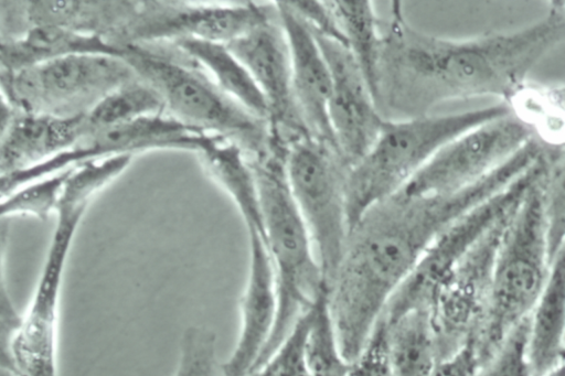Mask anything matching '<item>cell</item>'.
Here are the masks:
<instances>
[{"label":"cell","mask_w":565,"mask_h":376,"mask_svg":"<svg viewBox=\"0 0 565 376\" xmlns=\"http://www.w3.org/2000/svg\"><path fill=\"white\" fill-rule=\"evenodd\" d=\"M384 322L394 376H430L440 357L429 309H414Z\"/></svg>","instance_id":"24"},{"label":"cell","mask_w":565,"mask_h":376,"mask_svg":"<svg viewBox=\"0 0 565 376\" xmlns=\"http://www.w3.org/2000/svg\"><path fill=\"white\" fill-rule=\"evenodd\" d=\"M88 135L86 115L60 118L14 108L0 140V173L44 162L76 147Z\"/></svg>","instance_id":"18"},{"label":"cell","mask_w":565,"mask_h":376,"mask_svg":"<svg viewBox=\"0 0 565 376\" xmlns=\"http://www.w3.org/2000/svg\"><path fill=\"white\" fill-rule=\"evenodd\" d=\"M546 160L545 152L508 187L478 204L445 228L390 298L381 315L383 320L388 322L407 311L428 309L435 292L461 258L487 232L516 207Z\"/></svg>","instance_id":"10"},{"label":"cell","mask_w":565,"mask_h":376,"mask_svg":"<svg viewBox=\"0 0 565 376\" xmlns=\"http://www.w3.org/2000/svg\"><path fill=\"white\" fill-rule=\"evenodd\" d=\"M305 353L311 376H347L349 363L341 353L334 331L328 288L310 308Z\"/></svg>","instance_id":"27"},{"label":"cell","mask_w":565,"mask_h":376,"mask_svg":"<svg viewBox=\"0 0 565 376\" xmlns=\"http://www.w3.org/2000/svg\"><path fill=\"white\" fill-rule=\"evenodd\" d=\"M544 376H564V364L547 372Z\"/></svg>","instance_id":"38"},{"label":"cell","mask_w":565,"mask_h":376,"mask_svg":"<svg viewBox=\"0 0 565 376\" xmlns=\"http://www.w3.org/2000/svg\"><path fill=\"white\" fill-rule=\"evenodd\" d=\"M551 150L502 233L492 272L486 318L472 339L481 365L534 308L552 267L544 218V182Z\"/></svg>","instance_id":"3"},{"label":"cell","mask_w":565,"mask_h":376,"mask_svg":"<svg viewBox=\"0 0 565 376\" xmlns=\"http://www.w3.org/2000/svg\"><path fill=\"white\" fill-rule=\"evenodd\" d=\"M513 211L470 248L431 299L428 309L440 361L457 352L481 327L488 310L498 246Z\"/></svg>","instance_id":"12"},{"label":"cell","mask_w":565,"mask_h":376,"mask_svg":"<svg viewBox=\"0 0 565 376\" xmlns=\"http://www.w3.org/2000/svg\"><path fill=\"white\" fill-rule=\"evenodd\" d=\"M285 168L328 288L349 236L345 197L349 168L332 148L312 138L294 140Z\"/></svg>","instance_id":"8"},{"label":"cell","mask_w":565,"mask_h":376,"mask_svg":"<svg viewBox=\"0 0 565 376\" xmlns=\"http://www.w3.org/2000/svg\"><path fill=\"white\" fill-rule=\"evenodd\" d=\"M19 326L20 323L0 319V370L18 374L13 355V341Z\"/></svg>","instance_id":"35"},{"label":"cell","mask_w":565,"mask_h":376,"mask_svg":"<svg viewBox=\"0 0 565 376\" xmlns=\"http://www.w3.org/2000/svg\"><path fill=\"white\" fill-rule=\"evenodd\" d=\"M4 44H6V41L2 37L1 33H0V56H1V53L4 49ZM8 76V73L6 72V69L3 68L2 64H1V60H0V84L2 82H4V79L7 78Z\"/></svg>","instance_id":"37"},{"label":"cell","mask_w":565,"mask_h":376,"mask_svg":"<svg viewBox=\"0 0 565 376\" xmlns=\"http://www.w3.org/2000/svg\"><path fill=\"white\" fill-rule=\"evenodd\" d=\"M124 61L154 88L174 119L235 141L265 155L266 126L204 75L147 49L127 43Z\"/></svg>","instance_id":"7"},{"label":"cell","mask_w":565,"mask_h":376,"mask_svg":"<svg viewBox=\"0 0 565 376\" xmlns=\"http://www.w3.org/2000/svg\"><path fill=\"white\" fill-rule=\"evenodd\" d=\"M195 152L207 173L233 200L247 230H257L264 238L255 175L242 147L228 138L206 132Z\"/></svg>","instance_id":"22"},{"label":"cell","mask_w":565,"mask_h":376,"mask_svg":"<svg viewBox=\"0 0 565 376\" xmlns=\"http://www.w3.org/2000/svg\"><path fill=\"white\" fill-rule=\"evenodd\" d=\"M216 334L203 325L188 326L181 336L173 376H225L217 357Z\"/></svg>","instance_id":"29"},{"label":"cell","mask_w":565,"mask_h":376,"mask_svg":"<svg viewBox=\"0 0 565 376\" xmlns=\"http://www.w3.org/2000/svg\"><path fill=\"white\" fill-rule=\"evenodd\" d=\"M159 93L143 80H131L100 99L87 114L89 133L139 117L162 114Z\"/></svg>","instance_id":"26"},{"label":"cell","mask_w":565,"mask_h":376,"mask_svg":"<svg viewBox=\"0 0 565 376\" xmlns=\"http://www.w3.org/2000/svg\"><path fill=\"white\" fill-rule=\"evenodd\" d=\"M74 54H102L124 58L122 47L98 34H86L57 25H36L7 41L0 60L12 75L32 65Z\"/></svg>","instance_id":"21"},{"label":"cell","mask_w":565,"mask_h":376,"mask_svg":"<svg viewBox=\"0 0 565 376\" xmlns=\"http://www.w3.org/2000/svg\"><path fill=\"white\" fill-rule=\"evenodd\" d=\"M565 249L553 260L547 282L527 318L526 347L534 376L564 364Z\"/></svg>","instance_id":"20"},{"label":"cell","mask_w":565,"mask_h":376,"mask_svg":"<svg viewBox=\"0 0 565 376\" xmlns=\"http://www.w3.org/2000/svg\"><path fill=\"white\" fill-rule=\"evenodd\" d=\"M291 9L307 23L310 30L321 36L333 40L348 49L334 12L328 2L287 1Z\"/></svg>","instance_id":"33"},{"label":"cell","mask_w":565,"mask_h":376,"mask_svg":"<svg viewBox=\"0 0 565 376\" xmlns=\"http://www.w3.org/2000/svg\"><path fill=\"white\" fill-rule=\"evenodd\" d=\"M313 35L332 78L328 104L330 127L340 158L350 169L374 144L385 118L377 110L366 79L349 49Z\"/></svg>","instance_id":"13"},{"label":"cell","mask_w":565,"mask_h":376,"mask_svg":"<svg viewBox=\"0 0 565 376\" xmlns=\"http://www.w3.org/2000/svg\"><path fill=\"white\" fill-rule=\"evenodd\" d=\"M510 114V105L501 103L456 114L385 119L374 144L347 173L349 232L366 210L399 191L444 144Z\"/></svg>","instance_id":"5"},{"label":"cell","mask_w":565,"mask_h":376,"mask_svg":"<svg viewBox=\"0 0 565 376\" xmlns=\"http://www.w3.org/2000/svg\"><path fill=\"white\" fill-rule=\"evenodd\" d=\"M527 318L504 337L477 376H534L526 347Z\"/></svg>","instance_id":"31"},{"label":"cell","mask_w":565,"mask_h":376,"mask_svg":"<svg viewBox=\"0 0 565 376\" xmlns=\"http://www.w3.org/2000/svg\"><path fill=\"white\" fill-rule=\"evenodd\" d=\"M249 266L239 300L241 327L230 357L222 363L225 376H247L266 347L278 311L274 267L262 235L247 230Z\"/></svg>","instance_id":"16"},{"label":"cell","mask_w":565,"mask_h":376,"mask_svg":"<svg viewBox=\"0 0 565 376\" xmlns=\"http://www.w3.org/2000/svg\"><path fill=\"white\" fill-rule=\"evenodd\" d=\"M347 376H394L382 318L359 355L349 363Z\"/></svg>","instance_id":"32"},{"label":"cell","mask_w":565,"mask_h":376,"mask_svg":"<svg viewBox=\"0 0 565 376\" xmlns=\"http://www.w3.org/2000/svg\"><path fill=\"white\" fill-rule=\"evenodd\" d=\"M9 229L10 218H0V319L21 323L22 315L18 313L14 307L6 279V254Z\"/></svg>","instance_id":"34"},{"label":"cell","mask_w":565,"mask_h":376,"mask_svg":"<svg viewBox=\"0 0 565 376\" xmlns=\"http://www.w3.org/2000/svg\"><path fill=\"white\" fill-rule=\"evenodd\" d=\"M13 114L14 107L0 87V140L7 131Z\"/></svg>","instance_id":"36"},{"label":"cell","mask_w":565,"mask_h":376,"mask_svg":"<svg viewBox=\"0 0 565 376\" xmlns=\"http://www.w3.org/2000/svg\"><path fill=\"white\" fill-rule=\"evenodd\" d=\"M531 139L502 165L451 193L409 195L401 190L372 205L349 232L328 284V304L343 357L361 352L390 298L433 240L461 215L501 192L545 152Z\"/></svg>","instance_id":"1"},{"label":"cell","mask_w":565,"mask_h":376,"mask_svg":"<svg viewBox=\"0 0 565 376\" xmlns=\"http://www.w3.org/2000/svg\"><path fill=\"white\" fill-rule=\"evenodd\" d=\"M206 132L185 125L171 116L149 115L98 129L81 144L90 159L130 154L148 149H182L196 151Z\"/></svg>","instance_id":"19"},{"label":"cell","mask_w":565,"mask_h":376,"mask_svg":"<svg viewBox=\"0 0 565 376\" xmlns=\"http://www.w3.org/2000/svg\"><path fill=\"white\" fill-rule=\"evenodd\" d=\"M534 137L533 128L512 114L484 122L444 144L401 191L418 195L461 190L502 165Z\"/></svg>","instance_id":"11"},{"label":"cell","mask_w":565,"mask_h":376,"mask_svg":"<svg viewBox=\"0 0 565 376\" xmlns=\"http://www.w3.org/2000/svg\"><path fill=\"white\" fill-rule=\"evenodd\" d=\"M309 312L298 319L269 358L247 376H311L305 353Z\"/></svg>","instance_id":"30"},{"label":"cell","mask_w":565,"mask_h":376,"mask_svg":"<svg viewBox=\"0 0 565 376\" xmlns=\"http://www.w3.org/2000/svg\"><path fill=\"white\" fill-rule=\"evenodd\" d=\"M178 49L205 67L216 87L252 115L268 119L267 101L239 60L223 43L193 37L172 40Z\"/></svg>","instance_id":"23"},{"label":"cell","mask_w":565,"mask_h":376,"mask_svg":"<svg viewBox=\"0 0 565 376\" xmlns=\"http://www.w3.org/2000/svg\"><path fill=\"white\" fill-rule=\"evenodd\" d=\"M262 7H190L168 8L146 14L129 29L138 40L193 37L226 44L268 20Z\"/></svg>","instance_id":"17"},{"label":"cell","mask_w":565,"mask_h":376,"mask_svg":"<svg viewBox=\"0 0 565 376\" xmlns=\"http://www.w3.org/2000/svg\"><path fill=\"white\" fill-rule=\"evenodd\" d=\"M0 376H19V375L13 372L0 370Z\"/></svg>","instance_id":"39"},{"label":"cell","mask_w":565,"mask_h":376,"mask_svg":"<svg viewBox=\"0 0 565 376\" xmlns=\"http://www.w3.org/2000/svg\"><path fill=\"white\" fill-rule=\"evenodd\" d=\"M73 166L22 186L1 198L0 218L31 215L42 221L47 219L51 213H55L63 184Z\"/></svg>","instance_id":"28"},{"label":"cell","mask_w":565,"mask_h":376,"mask_svg":"<svg viewBox=\"0 0 565 376\" xmlns=\"http://www.w3.org/2000/svg\"><path fill=\"white\" fill-rule=\"evenodd\" d=\"M106 186L104 173L84 164L63 184L56 224L31 302L13 341L19 376H57V332L62 283L71 246L93 197Z\"/></svg>","instance_id":"6"},{"label":"cell","mask_w":565,"mask_h":376,"mask_svg":"<svg viewBox=\"0 0 565 376\" xmlns=\"http://www.w3.org/2000/svg\"><path fill=\"white\" fill-rule=\"evenodd\" d=\"M246 67L263 93L268 120L289 127L297 139L311 138L297 109L291 83L289 47L285 32L268 20L225 44Z\"/></svg>","instance_id":"14"},{"label":"cell","mask_w":565,"mask_h":376,"mask_svg":"<svg viewBox=\"0 0 565 376\" xmlns=\"http://www.w3.org/2000/svg\"><path fill=\"white\" fill-rule=\"evenodd\" d=\"M135 76L122 58L74 54L14 73L6 95L17 109L68 118L86 115L106 95Z\"/></svg>","instance_id":"9"},{"label":"cell","mask_w":565,"mask_h":376,"mask_svg":"<svg viewBox=\"0 0 565 376\" xmlns=\"http://www.w3.org/2000/svg\"><path fill=\"white\" fill-rule=\"evenodd\" d=\"M277 11L289 47L292 93L299 115L310 137L339 154L328 117L332 90L329 66L312 31L288 2H277Z\"/></svg>","instance_id":"15"},{"label":"cell","mask_w":565,"mask_h":376,"mask_svg":"<svg viewBox=\"0 0 565 376\" xmlns=\"http://www.w3.org/2000/svg\"><path fill=\"white\" fill-rule=\"evenodd\" d=\"M285 161L263 155L250 163L278 299L276 323L255 368L269 358L327 288L308 228L288 184Z\"/></svg>","instance_id":"4"},{"label":"cell","mask_w":565,"mask_h":376,"mask_svg":"<svg viewBox=\"0 0 565 376\" xmlns=\"http://www.w3.org/2000/svg\"><path fill=\"white\" fill-rule=\"evenodd\" d=\"M520 31L451 40L424 34L405 19L399 1L379 22L382 37L374 103L384 118L428 115L440 103L478 96L508 104L531 69L565 37L564 3Z\"/></svg>","instance_id":"2"},{"label":"cell","mask_w":565,"mask_h":376,"mask_svg":"<svg viewBox=\"0 0 565 376\" xmlns=\"http://www.w3.org/2000/svg\"><path fill=\"white\" fill-rule=\"evenodd\" d=\"M329 3L374 99L382 37L373 2L340 0Z\"/></svg>","instance_id":"25"}]
</instances>
